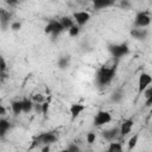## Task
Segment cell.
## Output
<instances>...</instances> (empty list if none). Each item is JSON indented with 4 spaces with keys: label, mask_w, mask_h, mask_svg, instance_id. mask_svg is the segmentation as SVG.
<instances>
[{
    "label": "cell",
    "mask_w": 152,
    "mask_h": 152,
    "mask_svg": "<svg viewBox=\"0 0 152 152\" xmlns=\"http://www.w3.org/2000/svg\"><path fill=\"white\" fill-rule=\"evenodd\" d=\"M32 100H33V102H44L45 100H44V96L43 95H40V94H36V95H33L32 96Z\"/></svg>",
    "instance_id": "f1b7e54d"
},
{
    "label": "cell",
    "mask_w": 152,
    "mask_h": 152,
    "mask_svg": "<svg viewBox=\"0 0 152 152\" xmlns=\"http://www.w3.org/2000/svg\"><path fill=\"white\" fill-rule=\"evenodd\" d=\"M131 36L134 38V39H138V40H142L147 37L148 34V31L145 28V27H134L131 30Z\"/></svg>",
    "instance_id": "8fae6325"
},
{
    "label": "cell",
    "mask_w": 152,
    "mask_h": 152,
    "mask_svg": "<svg viewBox=\"0 0 152 152\" xmlns=\"http://www.w3.org/2000/svg\"><path fill=\"white\" fill-rule=\"evenodd\" d=\"M59 21H61V24H62V26H63L64 31H65V30H69L72 25H75V24H76V23H75V20H74V18L68 17V15L62 17V18L59 19Z\"/></svg>",
    "instance_id": "ac0fdd59"
},
{
    "label": "cell",
    "mask_w": 152,
    "mask_h": 152,
    "mask_svg": "<svg viewBox=\"0 0 152 152\" xmlns=\"http://www.w3.org/2000/svg\"><path fill=\"white\" fill-rule=\"evenodd\" d=\"M33 107H34V102L32 99H23V113L25 114H28L33 110Z\"/></svg>",
    "instance_id": "9a60e30c"
},
{
    "label": "cell",
    "mask_w": 152,
    "mask_h": 152,
    "mask_svg": "<svg viewBox=\"0 0 152 152\" xmlns=\"http://www.w3.org/2000/svg\"><path fill=\"white\" fill-rule=\"evenodd\" d=\"M122 97H124V91H122V90H116V91H114V93L112 94L110 100H112L113 102H120V101L122 100Z\"/></svg>",
    "instance_id": "603a6c76"
},
{
    "label": "cell",
    "mask_w": 152,
    "mask_h": 152,
    "mask_svg": "<svg viewBox=\"0 0 152 152\" xmlns=\"http://www.w3.org/2000/svg\"><path fill=\"white\" fill-rule=\"evenodd\" d=\"M133 125H134V121L132 118L124 120L120 125V137H126L127 134H129L132 132Z\"/></svg>",
    "instance_id": "9c48e42d"
},
{
    "label": "cell",
    "mask_w": 152,
    "mask_h": 152,
    "mask_svg": "<svg viewBox=\"0 0 152 152\" xmlns=\"http://www.w3.org/2000/svg\"><path fill=\"white\" fill-rule=\"evenodd\" d=\"M6 69H7V64H6V61L4 57H1V66H0V72H6Z\"/></svg>",
    "instance_id": "f546056e"
},
{
    "label": "cell",
    "mask_w": 152,
    "mask_h": 152,
    "mask_svg": "<svg viewBox=\"0 0 152 152\" xmlns=\"http://www.w3.org/2000/svg\"><path fill=\"white\" fill-rule=\"evenodd\" d=\"M122 148H124V147H122V144H121L120 141L113 140V141L109 142V145H108V147H107V151H108V152H121Z\"/></svg>",
    "instance_id": "d6986e66"
},
{
    "label": "cell",
    "mask_w": 152,
    "mask_h": 152,
    "mask_svg": "<svg viewBox=\"0 0 152 152\" xmlns=\"http://www.w3.org/2000/svg\"><path fill=\"white\" fill-rule=\"evenodd\" d=\"M10 17L11 14L7 13L5 10H1V14H0V24L2 27V31H5L7 28V26L10 25Z\"/></svg>",
    "instance_id": "2e32d148"
},
{
    "label": "cell",
    "mask_w": 152,
    "mask_h": 152,
    "mask_svg": "<svg viewBox=\"0 0 152 152\" xmlns=\"http://www.w3.org/2000/svg\"><path fill=\"white\" fill-rule=\"evenodd\" d=\"M112 121V114L107 110H99L93 120V124L95 127H102Z\"/></svg>",
    "instance_id": "3957f363"
},
{
    "label": "cell",
    "mask_w": 152,
    "mask_h": 152,
    "mask_svg": "<svg viewBox=\"0 0 152 152\" xmlns=\"http://www.w3.org/2000/svg\"><path fill=\"white\" fill-rule=\"evenodd\" d=\"M0 115L5 116L6 115V108L4 107V104H0Z\"/></svg>",
    "instance_id": "836d02e7"
},
{
    "label": "cell",
    "mask_w": 152,
    "mask_h": 152,
    "mask_svg": "<svg viewBox=\"0 0 152 152\" xmlns=\"http://www.w3.org/2000/svg\"><path fill=\"white\" fill-rule=\"evenodd\" d=\"M11 110L15 116L20 115L23 113V100H13V101H11Z\"/></svg>",
    "instance_id": "5bb4252c"
},
{
    "label": "cell",
    "mask_w": 152,
    "mask_h": 152,
    "mask_svg": "<svg viewBox=\"0 0 152 152\" xmlns=\"http://www.w3.org/2000/svg\"><path fill=\"white\" fill-rule=\"evenodd\" d=\"M115 4V0H93V6L95 10H103L110 7Z\"/></svg>",
    "instance_id": "4fadbf2b"
},
{
    "label": "cell",
    "mask_w": 152,
    "mask_h": 152,
    "mask_svg": "<svg viewBox=\"0 0 152 152\" xmlns=\"http://www.w3.org/2000/svg\"><path fill=\"white\" fill-rule=\"evenodd\" d=\"M84 109H86V106H84V104H82V103H72V104L70 106V108H69V112H70V114H71V118H72V119H76L77 116L81 115V113H82Z\"/></svg>",
    "instance_id": "7c38bea8"
},
{
    "label": "cell",
    "mask_w": 152,
    "mask_h": 152,
    "mask_svg": "<svg viewBox=\"0 0 152 152\" xmlns=\"http://www.w3.org/2000/svg\"><path fill=\"white\" fill-rule=\"evenodd\" d=\"M86 140L88 144H94L95 140H96V134L94 132H88L87 135H86Z\"/></svg>",
    "instance_id": "d4e9b609"
},
{
    "label": "cell",
    "mask_w": 152,
    "mask_h": 152,
    "mask_svg": "<svg viewBox=\"0 0 152 152\" xmlns=\"http://www.w3.org/2000/svg\"><path fill=\"white\" fill-rule=\"evenodd\" d=\"M63 31H64V28L59 20H50L44 28V32L46 34H51L53 38L57 37L58 34H61Z\"/></svg>",
    "instance_id": "277c9868"
},
{
    "label": "cell",
    "mask_w": 152,
    "mask_h": 152,
    "mask_svg": "<svg viewBox=\"0 0 152 152\" xmlns=\"http://www.w3.org/2000/svg\"><path fill=\"white\" fill-rule=\"evenodd\" d=\"M108 51L110 52L113 59H120L121 57L126 56L129 52V48L126 43H121V44H110L108 45Z\"/></svg>",
    "instance_id": "7a4b0ae2"
},
{
    "label": "cell",
    "mask_w": 152,
    "mask_h": 152,
    "mask_svg": "<svg viewBox=\"0 0 152 152\" xmlns=\"http://www.w3.org/2000/svg\"><path fill=\"white\" fill-rule=\"evenodd\" d=\"M81 26H78L77 24H75V25H72L69 30H68V33H69V36L70 37H77L78 34H80V28Z\"/></svg>",
    "instance_id": "cb8c5ba5"
},
{
    "label": "cell",
    "mask_w": 152,
    "mask_h": 152,
    "mask_svg": "<svg viewBox=\"0 0 152 152\" xmlns=\"http://www.w3.org/2000/svg\"><path fill=\"white\" fill-rule=\"evenodd\" d=\"M57 65L59 69H66L70 65V56H61L57 61Z\"/></svg>",
    "instance_id": "ffe728a7"
},
{
    "label": "cell",
    "mask_w": 152,
    "mask_h": 152,
    "mask_svg": "<svg viewBox=\"0 0 152 152\" xmlns=\"http://www.w3.org/2000/svg\"><path fill=\"white\" fill-rule=\"evenodd\" d=\"M33 109L36 110V113L42 114V103H40V102H34V107H33Z\"/></svg>",
    "instance_id": "4dcf8cb0"
},
{
    "label": "cell",
    "mask_w": 152,
    "mask_h": 152,
    "mask_svg": "<svg viewBox=\"0 0 152 152\" xmlns=\"http://www.w3.org/2000/svg\"><path fill=\"white\" fill-rule=\"evenodd\" d=\"M48 112H49V102L48 101H44V102H42V114L44 116H46L48 115Z\"/></svg>",
    "instance_id": "4316f807"
},
{
    "label": "cell",
    "mask_w": 152,
    "mask_h": 152,
    "mask_svg": "<svg viewBox=\"0 0 152 152\" xmlns=\"http://www.w3.org/2000/svg\"><path fill=\"white\" fill-rule=\"evenodd\" d=\"M152 83V76L148 72H141L138 78V91L139 94L144 93Z\"/></svg>",
    "instance_id": "8992f818"
},
{
    "label": "cell",
    "mask_w": 152,
    "mask_h": 152,
    "mask_svg": "<svg viewBox=\"0 0 152 152\" xmlns=\"http://www.w3.org/2000/svg\"><path fill=\"white\" fill-rule=\"evenodd\" d=\"M42 151H43V152H49V151H50V145L43 146V147H42Z\"/></svg>",
    "instance_id": "e575fe53"
},
{
    "label": "cell",
    "mask_w": 152,
    "mask_h": 152,
    "mask_svg": "<svg viewBox=\"0 0 152 152\" xmlns=\"http://www.w3.org/2000/svg\"><path fill=\"white\" fill-rule=\"evenodd\" d=\"M19 2V0H6V4L10 6H15Z\"/></svg>",
    "instance_id": "d6a6232c"
},
{
    "label": "cell",
    "mask_w": 152,
    "mask_h": 152,
    "mask_svg": "<svg viewBox=\"0 0 152 152\" xmlns=\"http://www.w3.org/2000/svg\"><path fill=\"white\" fill-rule=\"evenodd\" d=\"M138 140H139V134H133L129 139H128V142H127V148L128 150H133L135 146H137V144H138Z\"/></svg>",
    "instance_id": "7402d4cb"
},
{
    "label": "cell",
    "mask_w": 152,
    "mask_h": 152,
    "mask_svg": "<svg viewBox=\"0 0 152 152\" xmlns=\"http://www.w3.org/2000/svg\"><path fill=\"white\" fill-rule=\"evenodd\" d=\"M11 128V124L7 119H5L4 116L0 119V137L4 138L5 134L7 133V131Z\"/></svg>",
    "instance_id": "e0dca14e"
},
{
    "label": "cell",
    "mask_w": 152,
    "mask_h": 152,
    "mask_svg": "<svg viewBox=\"0 0 152 152\" xmlns=\"http://www.w3.org/2000/svg\"><path fill=\"white\" fill-rule=\"evenodd\" d=\"M152 21L151 15L148 14V12L141 11L138 12L135 18H134V27H147Z\"/></svg>",
    "instance_id": "5b68a950"
},
{
    "label": "cell",
    "mask_w": 152,
    "mask_h": 152,
    "mask_svg": "<svg viewBox=\"0 0 152 152\" xmlns=\"http://www.w3.org/2000/svg\"><path fill=\"white\" fill-rule=\"evenodd\" d=\"M57 139H58V137L52 132H45L37 137V141L40 144H44V145H51V144L56 142Z\"/></svg>",
    "instance_id": "ba28073f"
},
{
    "label": "cell",
    "mask_w": 152,
    "mask_h": 152,
    "mask_svg": "<svg viewBox=\"0 0 152 152\" xmlns=\"http://www.w3.org/2000/svg\"><path fill=\"white\" fill-rule=\"evenodd\" d=\"M120 6L125 10V8H129V7H131V4H129V1H128V0H121Z\"/></svg>",
    "instance_id": "1f68e13d"
},
{
    "label": "cell",
    "mask_w": 152,
    "mask_h": 152,
    "mask_svg": "<svg viewBox=\"0 0 152 152\" xmlns=\"http://www.w3.org/2000/svg\"><path fill=\"white\" fill-rule=\"evenodd\" d=\"M81 148L76 145V142H71V144H69L68 145V147H66V151L68 152H78Z\"/></svg>",
    "instance_id": "484cf974"
},
{
    "label": "cell",
    "mask_w": 152,
    "mask_h": 152,
    "mask_svg": "<svg viewBox=\"0 0 152 152\" xmlns=\"http://www.w3.org/2000/svg\"><path fill=\"white\" fill-rule=\"evenodd\" d=\"M115 72H116V64H112L109 66L108 65H102L96 72L95 81L100 87L107 86L113 81V78L115 76Z\"/></svg>",
    "instance_id": "6da1fadb"
},
{
    "label": "cell",
    "mask_w": 152,
    "mask_h": 152,
    "mask_svg": "<svg viewBox=\"0 0 152 152\" xmlns=\"http://www.w3.org/2000/svg\"><path fill=\"white\" fill-rule=\"evenodd\" d=\"M102 135L104 139H107L108 141H113L115 140L118 137H120V126L119 127H113L110 129H106L102 132Z\"/></svg>",
    "instance_id": "30bf717a"
},
{
    "label": "cell",
    "mask_w": 152,
    "mask_h": 152,
    "mask_svg": "<svg viewBox=\"0 0 152 152\" xmlns=\"http://www.w3.org/2000/svg\"><path fill=\"white\" fill-rule=\"evenodd\" d=\"M144 96H145V106L151 107L152 106V87H148L144 91Z\"/></svg>",
    "instance_id": "44dd1931"
},
{
    "label": "cell",
    "mask_w": 152,
    "mask_h": 152,
    "mask_svg": "<svg viewBox=\"0 0 152 152\" xmlns=\"http://www.w3.org/2000/svg\"><path fill=\"white\" fill-rule=\"evenodd\" d=\"M21 28V23L20 21H13L11 24V30L12 31H19Z\"/></svg>",
    "instance_id": "83f0119b"
},
{
    "label": "cell",
    "mask_w": 152,
    "mask_h": 152,
    "mask_svg": "<svg viewBox=\"0 0 152 152\" xmlns=\"http://www.w3.org/2000/svg\"><path fill=\"white\" fill-rule=\"evenodd\" d=\"M72 18L78 26H83L90 20V13L87 11H77V12H74Z\"/></svg>",
    "instance_id": "52a82bcc"
}]
</instances>
